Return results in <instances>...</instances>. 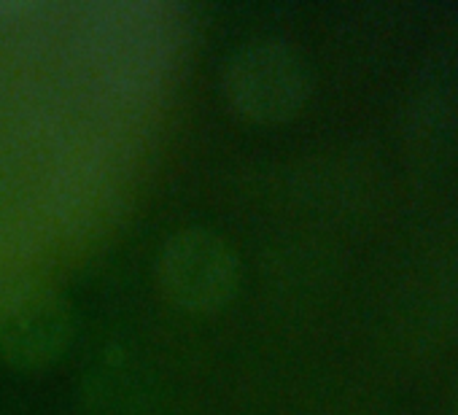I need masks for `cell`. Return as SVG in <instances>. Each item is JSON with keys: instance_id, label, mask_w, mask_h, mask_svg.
Listing matches in <instances>:
<instances>
[{"instance_id": "obj_2", "label": "cell", "mask_w": 458, "mask_h": 415, "mask_svg": "<svg viewBox=\"0 0 458 415\" xmlns=\"http://www.w3.org/2000/svg\"><path fill=\"white\" fill-rule=\"evenodd\" d=\"M154 281L162 297L191 316L224 310L241 289V257L210 227L170 233L154 259Z\"/></svg>"}, {"instance_id": "obj_3", "label": "cell", "mask_w": 458, "mask_h": 415, "mask_svg": "<svg viewBox=\"0 0 458 415\" xmlns=\"http://www.w3.org/2000/svg\"><path fill=\"white\" fill-rule=\"evenodd\" d=\"M76 337L73 302L49 281L0 286V359L20 372L55 367Z\"/></svg>"}, {"instance_id": "obj_1", "label": "cell", "mask_w": 458, "mask_h": 415, "mask_svg": "<svg viewBox=\"0 0 458 415\" xmlns=\"http://www.w3.org/2000/svg\"><path fill=\"white\" fill-rule=\"evenodd\" d=\"M224 106L249 124H281L310 95L302 55L284 38H249L226 55L218 73Z\"/></svg>"}]
</instances>
